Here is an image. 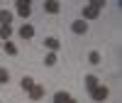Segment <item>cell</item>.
Returning a JSON list of instances; mask_svg holds the SVG:
<instances>
[{
	"label": "cell",
	"instance_id": "1",
	"mask_svg": "<svg viewBox=\"0 0 122 103\" xmlns=\"http://www.w3.org/2000/svg\"><path fill=\"white\" fill-rule=\"evenodd\" d=\"M103 7H105V0H93L88 7H83V20H86V22H88V20H95Z\"/></svg>",
	"mask_w": 122,
	"mask_h": 103
},
{
	"label": "cell",
	"instance_id": "2",
	"mask_svg": "<svg viewBox=\"0 0 122 103\" xmlns=\"http://www.w3.org/2000/svg\"><path fill=\"white\" fill-rule=\"evenodd\" d=\"M110 96V91H107V86H98V88H93L90 91V98H93L95 103H100V101H105Z\"/></svg>",
	"mask_w": 122,
	"mask_h": 103
},
{
	"label": "cell",
	"instance_id": "3",
	"mask_svg": "<svg viewBox=\"0 0 122 103\" xmlns=\"http://www.w3.org/2000/svg\"><path fill=\"white\" fill-rule=\"evenodd\" d=\"M15 7H17L20 17H29V15H32V5H29V0H17Z\"/></svg>",
	"mask_w": 122,
	"mask_h": 103
},
{
	"label": "cell",
	"instance_id": "4",
	"mask_svg": "<svg viewBox=\"0 0 122 103\" xmlns=\"http://www.w3.org/2000/svg\"><path fill=\"white\" fill-rule=\"evenodd\" d=\"M71 32L86 34V32H88V22H86V20H73V22H71Z\"/></svg>",
	"mask_w": 122,
	"mask_h": 103
},
{
	"label": "cell",
	"instance_id": "5",
	"mask_svg": "<svg viewBox=\"0 0 122 103\" xmlns=\"http://www.w3.org/2000/svg\"><path fill=\"white\" fill-rule=\"evenodd\" d=\"M44 98V86H39V84H34L32 88H29V101H42Z\"/></svg>",
	"mask_w": 122,
	"mask_h": 103
},
{
	"label": "cell",
	"instance_id": "6",
	"mask_svg": "<svg viewBox=\"0 0 122 103\" xmlns=\"http://www.w3.org/2000/svg\"><path fill=\"white\" fill-rule=\"evenodd\" d=\"M54 103H78V101L71 98L66 91H56V93H54Z\"/></svg>",
	"mask_w": 122,
	"mask_h": 103
},
{
	"label": "cell",
	"instance_id": "7",
	"mask_svg": "<svg viewBox=\"0 0 122 103\" xmlns=\"http://www.w3.org/2000/svg\"><path fill=\"white\" fill-rule=\"evenodd\" d=\"M44 10H46L49 15H59V12H61V3H56V0H46V3H44Z\"/></svg>",
	"mask_w": 122,
	"mask_h": 103
},
{
	"label": "cell",
	"instance_id": "8",
	"mask_svg": "<svg viewBox=\"0 0 122 103\" xmlns=\"http://www.w3.org/2000/svg\"><path fill=\"white\" fill-rule=\"evenodd\" d=\"M49 52H59V47H61V42H59V39L56 37H44V42H42Z\"/></svg>",
	"mask_w": 122,
	"mask_h": 103
},
{
	"label": "cell",
	"instance_id": "9",
	"mask_svg": "<svg viewBox=\"0 0 122 103\" xmlns=\"http://www.w3.org/2000/svg\"><path fill=\"white\" fill-rule=\"evenodd\" d=\"M20 37H22V39H32L34 37V27L32 25H22V27H20Z\"/></svg>",
	"mask_w": 122,
	"mask_h": 103
},
{
	"label": "cell",
	"instance_id": "10",
	"mask_svg": "<svg viewBox=\"0 0 122 103\" xmlns=\"http://www.w3.org/2000/svg\"><path fill=\"white\" fill-rule=\"evenodd\" d=\"M86 86H88V93H90L93 88H98V86H100V84H98V76H95V74H88V76H86Z\"/></svg>",
	"mask_w": 122,
	"mask_h": 103
},
{
	"label": "cell",
	"instance_id": "11",
	"mask_svg": "<svg viewBox=\"0 0 122 103\" xmlns=\"http://www.w3.org/2000/svg\"><path fill=\"white\" fill-rule=\"evenodd\" d=\"M10 37H12V27H10V25H3V27H0V39L7 42Z\"/></svg>",
	"mask_w": 122,
	"mask_h": 103
},
{
	"label": "cell",
	"instance_id": "12",
	"mask_svg": "<svg viewBox=\"0 0 122 103\" xmlns=\"http://www.w3.org/2000/svg\"><path fill=\"white\" fill-rule=\"evenodd\" d=\"M32 86H34L32 76H22V81H20V88H22V91H27V93H29V88H32Z\"/></svg>",
	"mask_w": 122,
	"mask_h": 103
},
{
	"label": "cell",
	"instance_id": "13",
	"mask_svg": "<svg viewBox=\"0 0 122 103\" xmlns=\"http://www.w3.org/2000/svg\"><path fill=\"white\" fill-rule=\"evenodd\" d=\"M0 22L10 25V22H12V12H10V10H0Z\"/></svg>",
	"mask_w": 122,
	"mask_h": 103
},
{
	"label": "cell",
	"instance_id": "14",
	"mask_svg": "<svg viewBox=\"0 0 122 103\" xmlns=\"http://www.w3.org/2000/svg\"><path fill=\"white\" fill-rule=\"evenodd\" d=\"M54 64H56V52H49L44 57V66H54Z\"/></svg>",
	"mask_w": 122,
	"mask_h": 103
},
{
	"label": "cell",
	"instance_id": "15",
	"mask_svg": "<svg viewBox=\"0 0 122 103\" xmlns=\"http://www.w3.org/2000/svg\"><path fill=\"white\" fill-rule=\"evenodd\" d=\"M3 49H5V52H7V54H10V57H15V54H17V47H15V44H12V42H10V39H7V42H5V44H3Z\"/></svg>",
	"mask_w": 122,
	"mask_h": 103
},
{
	"label": "cell",
	"instance_id": "16",
	"mask_svg": "<svg viewBox=\"0 0 122 103\" xmlns=\"http://www.w3.org/2000/svg\"><path fill=\"white\" fill-rule=\"evenodd\" d=\"M7 81H10V71L5 66H0V84H7Z\"/></svg>",
	"mask_w": 122,
	"mask_h": 103
},
{
	"label": "cell",
	"instance_id": "17",
	"mask_svg": "<svg viewBox=\"0 0 122 103\" xmlns=\"http://www.w3.org/2000/svg\"><path fill=\"white\" fill-rule=\"evenodd\" d=\"M100 59H103V57H100L98 52H90V54H88V61H90L93 66H95V64H100Z\"/></svg>",
	"mask_w": 122,
	"mask_h": 103
}]
</instances>
